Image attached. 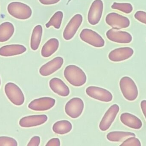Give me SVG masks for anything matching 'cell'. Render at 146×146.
Instances as JSON below:
<instances>
[{
    "instance_id": "1",
    "label": "cell",
    "mask_w": 146,
    "mask_h": 146,
    "mask_svg": "<svg viewBox=\"0 0 146 146\" xmlns=\"http://www.w3.org/2000/svg\"><path fill=\"white\" fill-rule=\"evenodd\" d=\"M64 75L68 83L75 87L83 86L86 82L87 77L84 71L76 65H68L65 68Z\"/></svg>"
},
{
    "instance_id": "2",
    "label": "cell",
    "mask_w": 146,
    "mask_h": 146,
    "mask_svg": "<svg viewBox=\"0 0 146 146\" xmlns=\"http://www.w3.org/2000/svg\"><path fill=\"white\" fill-rule=\"evenodd\" d=\"M9 13L14 18L20 20L29 19L32 14L31 9L28 5L20 2H13L7 7Z\"/></svg>"
},
{
    "instance_id": "3",
    "label": "cell",
    "mask_w": 146,
    "mask_h": 146,
    "mask_svg": "<svg viewBox=\"0 0 146 146\" xmlns=\"http://www.w3.org/2000/svg\"><path fill=\"white\" fill-rule=\"evenodd\" d=\"M120 89L123 97L129 101L135 100L138 97V88L135 82L130 77L125 76L121 78L119 83Z\"/></svg>"
},
{
    "instance_id": "4",
    "label": "cell",
    "mask_w": 146,
    "mask_h": 146,
    "mask_svg": "<svg viewBox=\"0 0 146 146\" xmlns=\"http://www.w3.org/2000/svg\"><path fill=\"white\" fill-rule=\"evenodd\" d=\"M4 91L6 96L15 105L20 106L25 102V96L19 87L14 83L9 82L5 86Z\"/></svg>"
},
{
    "instance_id": "5",
    "label": "cell",
    "mask_w": 146,
    "mask_h": 146,
    "mask_svg": "<svg viewBox=\"0 0 146 146\" xmlns=\"http://www.w3.org/2000/svg\"><path fill=\"white\" fill-rule=\"evenodd\" d=\"M80 37L83 42L96 48H101L105 45V41L96 32L91 29L85 28L80 33Z\"/></svg>"
},
{
    "instance_id": "6",
    "label": "cell",
    "mask_w": 146,
    "mask_h": 146,
    "mask_svg": "<svg viewBox=\"0 0 146 146\" xmlns=\"http://www.w3.org/2000/svg\"><path fill=\"white\" fill-rule=\"evenodd\" d=\"M106 22L113 29L116 30L127 28L130 23L128 18L116 13L107 14L106 17Z\"/></svg>"
},
{
    "instance_id": "7",
    "label": "cell",
    "mask_w": 146,
    "mask_h": 146,
    "mask_svg": "<svg viewBox=\"0 0 146 146\" xmlns=\"http://www.w3.org/2000/svg\"><path fill=\"white\" fill-rule=\"evenodd\" d=\"M84 105L81 99L74 97L70 99L66 104L65 112L66 114L73 119L78 118L82 114Z\"/></svg>"
},
{
    "instance_id": "8",
    "label": "cell",
    "mask_w": 146,
    "mask_h": 146,
    "mask_svg": "<svg viewBox=\"0 0 146 146\" xmlns=\"http://www.w3.org/2000/svg\"><path fill=\"white\" fill-rule=\"evenodd\" d=\"M86 93L90 97L101 102L108 103L113 99L111 93L106 89L98 87H88L86 89Z\"/></svg>"
},
{
    "instance_id": "9",
    "label": "cell",
    "mask_w": 146,
    "mask_h": 146,
    "mask_svg": "<svg viewBox=\"0 0 146 146\" xmlns=\"http://www.w3.org/2000/svg\"><path fill=\"white\" fill-rule=\"evenodd\" d=\"M104 9L102 0H95L93 2L88 14V20L90 25H95L100 21Z\"/></svg>"
},
{
    "instance_id": "10",
    "label": "cell",
    "mask_w": 146,
    "mask_h": 146,
    "mask_svg": "<svg viewBox=\"0 0 146 146\" xmlns=\"http://www.w3.org/2000/svg\"><path fill=\"white\" fill-rule=\"evenodd\" d=\"M83 20L82 15H75L70 20L63 31V37L65 40H69L74 37Z\"/></svg>"
},
{
    "instance_id": "11",
    "label": "cell",
    "mask_w": 146,
    "mask_h": 146,
    "mask_svg": "<svg viewBox=\"0 0 146 146\" xmlns=\"http://www.w3.org/2000/svg\"><path fill=\"white\" fill-rule=\"evenodd\" d=\"M55 103L56 100L54 99L44 97L33 100L28 105V108L35 111H46L53 108Z\"/></svg>"
},
{
    "instance_id": "12",
    "label": "cell",
    "mask_w": 146,
    "mask_h": 146,
    "mask_svg": "<svg viewBox=\"0 0 146 146\" xmlns=\"http://www.w3.org/2000/svg\"><path fill=\"white\" fill-rule=\"evenodd\" d=\"M120 108L117 104L113 105L108 109L99 124V128L101 131H106L110 128Z\"/></svg>"
},
{
    "instance_id": "13",
    "label": "cell",
    "mask_w": 146,
    "mask_h": 146,
    "mask_svg": "<svg viewBox=\"0 0 146 146\" xmlns=\"http://www.w3.org/2000/svg\"><path fill=\"white\" fill-rule=\"evenodd\" d=\"M106 36L109 40L118 43H129L133 39L132 35L128 32L113 28L107 31Z\"/></svg>"
},
{
    "instance_id": "14",
    "label": "cell",
    "mask_w": 146,
    "mask_h": 146,
    "mask_svg": "<svg viewBox=\"0 0 146 146\" xmlns=\"http://www.w3.org/2000/svg\"><path fill=\"white\" fill-rule=\"evenodd\" d=\"M64 63V60L61 57H57L41 67L39 73L43 76H48L61 68Z\"/></svg>"
},
{
    "instance_id": "15",
    "label": "cell",
    "mask_w": 146,
    "mask_h": 146,
    "mask_svg": "<svg viewBox=\"0 0 146 146\" xmlns=\"http://www.w3.org/2000/svg\"><path fill=\"white\" fill-rule=\"evenodd\" d=\"M134 54V50L130 47H121L111 51L108 57L111 61L117 62L127 60Z\"/></svg>"
},
{
    "instance_id": "16",
    "label": "cell",
    "mask_w": 146,
    "mask_h": 146,
    "mask_svg": "<svg viewBox=\"0 0 146 146\" xmlns=\"http://www.w3.org/2000/svg\"><path fill=\"white\" fill-rule=\"evenodd\" d=\"M45 115H34L22 117L19 121V125L24 128H30L42 125L48 121Z\"/></svg>"
},
{
    "instance_id": "17",
    "label": "cell",
    "mask_w": 146,
    "mask_h": 146,
    "mask_svg": "<svg viewBox=\"0 0 146 146\" xmlns=\"http://www.w3.org/2000/svg\"><path fill=\"white\" fill-rule=\"evenodd\" d=\"M49 86L54 93L61 97H67L70 93L69 87L59 78H54L51 79L50 81Z\"/></svg>"
},
{
    "instance_id": "18",
    "label": "cell",
    "mask_w": 146,
    "mask_h": 146,
    "mask_svg": "<svg viewBox=\"0 0 146 146\" xmlns=\"http://www.w3.org/2000/svg\"><path fill=\"white\" fill-rule=\"evenodd\" d=\"M26 51V48L21 45H8L0 48V55L3 57L18 55L25 53Z\"/></svg>"
},
{
    "instance_id": "19",
    "label": "cell",
    "mask_w": 146,
    "mask_h": 146,
    "mask_svg": "<svg viewBox=\"0 0 146 146\" xmlns=\"http://www.w3.org/2000/svg\"><path fill=\"white\" fill-rule=\"evenodd\" d=\"M120 120L124 125L130 128L139 129L142 127V122L140 119L130 113H123L121 115Z\"/></svg>"
},
{
    "instance_id": "20",
    "label": "cell",
    "mask_w": 146,
    "mask_h": 146,
    "mask_svg": "<svg viewBox=\"0 0 146 146\" xmlns=\"http://www.w3.org/2000/svg\"><path fill=\"white\" fill-rule=\"evenodd\" d=\"M59 47V40L55 38H51L44 45L41 50V55L44 57H49L56 52Z\"/></svg>"
},
{
    "instance_id": "21",
    "label": "cell",
    "mask_w": 146,
    "mask_h": 146,
    "mask_svg": "<svg viewBox=\"0 0 146 146\" xmlns=\"http://www.w3.org/2000/svg\"><path fill=\"white\" fill-rule=\"evenodd\" d=\"M15 28L13 24L5 22L0 25V42H7L13 35Z\"/></svg>"
},
{
    "instance_id": "22",
    "label": "cell",
    "mask_w": 146,
    "mask_h": 146,
    "mask_svg": "<svg viewBox=\"0 0 146 146\" xmlns=\"http://www.w3.org/2000/svg\"><path fill=\"white\" fill-rule=\"evenodd\" d=\"M42 33V27L41 25H38L34 27L31 39V47L33 50L36 51L38 49L41 43Z\"/></svg>"
},
{
    "instance_id": "23",
    "label": "cell",
    "mask_w": 146,
    "mask_h": 146,
    "mask_svg": "<svg viewBox=\"0 0 146 146\" xmlns=\"http://www.w3.org/2000/svg\"><path fill=\"white\" fill-rule=\"evenodd\" d=\"M72 125L69 121L62 120L56 122L53 125V130L58 135H65L71 132Z\"/></svg>"
},
{
    "instance_id": "24",
    "label": "cell",
    "mask_w": 146,
    "mask_h": 146,
    "mask_svg": "<svg viewBox=\"0 0 146 146\" xmlns=\"http://www.w3.org/2000/svg\"><path fill=\"white\" fill-rule=\"evenodd\" d=\"M131 137H135V135L131 132L122 131L110 132L106 136L107 139L111 142H121Z\"/></svg>"
},
{
    "instance_id": "25",
    "label": "cell",
    "mask_w": 146,
    "mask_h": 146,
    "mask_svg": "<svg viewBox=\"0 0 146 146\" xmlns=\"http://www.w3.org/2000/svg\"><path fill=\"white\" fill-rule=\"evenodd\" d=\"M63 17V13L62 11H57L55 13L49 21L45 25L46 27L49 28L50 27L54 26L56 29H60Z\"/></svg>"
},
{
    "instance_id": "26",
    "label": "cell",
    "mask_w": 146,
    "mask_h": 146,
    "mask_svg": "<svg viewBox=\"0 0 146 146\" xmlns=\"http://www.w3.org/2000/svg\"><path fill=\"white\" fill-rule=\"evenodd\" d=\"M112 9L119 10L126 14H129L133 11V7L130 3H119L114 2L111 6Z\"/></svg>"
},
{
    "instance_id": "27",
    "label": "cell",
    "mask_w": 146,
    "mask_h": 146,
    "mask_svg": "<svg viewBox=\"0 0 146 146\" xmlns=\"http://www.w3.org/2000/svg\"><path fill=\"white\" fill-rule=\"evenodd\" d=\"M17 141L13 138L7 136L0 137V146H17Z\"/></svg>"
},
{
    "instance_id": "28",
    "label": "cell",
    "mask_w": 146,
    "mask_h": 146,
    "mask_svg": "<svg viewBox=\"0 0 146 146\" xmlns=\"http://www.w3.org/2000/svg\"><path fill=\"white\" fill-rule=\"evenodd\" d=\"M120 145L140 146H141V143L139 139L135 137H131L124 141Z\"/></svg>"
},
{
    "instance_id": "29",
    "label": "cell",
    "mask_w": 146,
    "mask_h": 146,
    "mask_svg": "<svg viewBox=\"0 0 146 146\" xmlns=\"http://www.w3.org/2000/svg\"><path fill=\"white\" fill-rule=\"evenodd\" d=\"M134 17L140 22L146 25V12L141 10L138 11L134 15Z\"/></svg>"
},
{
    "instance_id": "30",
    "label": "cell",
    "mask_w": 146,
    "mask_h": 146,
    "mask_svg": "<svg viewBox=\"0 0 146 146\" xmlns=\"http://www.w3.org/2000/svg\"><path fill=\"white\" fill-rule=\"evenodd\" d=\"M40 138L39 136H34L31 139L27 145L28 146H38L40 143Z\"/></svg>"
},
{
    "instance_id": "31",
    "label": "cell",
    "mask_w": 146,
    "mask_h": 146,
    "mask_svg": "<svg viewBox=\"0 0 146 146\" xmlns=\"http://www.w3.org/2000/svg\"><path fill=\"white\" fill-rule=\"evenodd\" d=\"M60 141L58 138H53L50 140L46 145L47 146H60Z\"/></svg>"
},
{
    "instance_id": "32",
    "label": "cell",
    "mask_w": 146,
    "mask_h": 146,
    "mask_svg": "<svg viewBox=\"0 0 146 146\" xmlns=\"http://www.w3.org/2000/svg\"><path fill=\"white\" fill-rule=\"evenodd\" d=\"M60 0H39V2L43 5H49L58 3Z\"/></svg>"
},
{
    "instance_id": "33",
    "label": "cell",
    "mask_w": 146,
    "mask_h": 146,
    "mask_svg": "<svg viewBox=\"0 0 146 146\" xmlns=\"http://www.w3.org/2000/svg\"><path fill=\"white\" fill-rule=\"evenodd\" d=\"M141 107L142 110V112L145 116L146 119V100H142L141 103Z\"/></svg>"
},
{
    "instance_id": "34",
    "label": "cell",
    "mask_w": 146,
    "mask_h": 146,
    "mask_svg": "<svg viewBox=\"0 0 146 146\" xmlns=\"http://www.w3.org/2000/svg\"><path fill=\"white\" fill-rule=\"evenodd\" d=\"M71 1V0H69V1H68V3H69V2H70V1Z\"/></svg>"
},
{
    "instance_id": "35",
    "label": "cell",
    "mask_w": 146,
    "mask_h": 146,
    "mask_svg": "<svg viewBox=\"0 0 146 146\" xmlns=\"http://www.w3.org/2000/svg\"><path fill=\"white\" fill-rule=\"evenodd\" d=\"M0 86H1V79H0Z\"/></svg>"
}]
</instances>
